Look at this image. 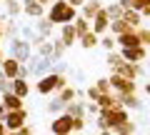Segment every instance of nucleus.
<instances>
[{
    "mask_svg": "<svg viewBox=\"0 0 150 135\" xmlns=\"http://www.w3.org/2000/svg\"><path fill=\"white\" fill-rule=\"evenodd\" d=\"M50 68V60L48 58H38L35 63H33V73H35V75H40V73H45Z\"/></svg>",
    "mask_w": 150,
    "mask_h": 135,
    "instance_id": "1a4fd4ad",
    "label": "nucleus"
},
{
    "mask_svg": "<svg viewBox=\"0 0 150 135\" xmlns=\"http://www.w3.org/2000/svg\"><path fill=\"white\" fill-rule=\"evenodd\" d=\"M108 28V15L105 13H98V18H95V25H93V30L95 33H103Z\"/></svg>",
    "mask_w": 150,
    "mask_h": 135,
    "instance_id": "9d476101",
    "label": "nucleus"
},
{
    "mask_svg": "<svg viewBox=\"0 0 150 135\" xmlns=\"http://www.w3.org/2000/svg\"><path fill=\"white\" fill-rule=\"evenodd\" d=\"M83 43H85V48H93V45H95V33H93V35H83Z\"/></svg>",
    "mask_w": 150,
    "mask_h": 135,
    "instance_id": "2eb2a0df",
    "label": "nucleus"
},
{
    "mask_svg": "<svg viewBox=\"0 0 150 135\" xmlns=\"http://www.w3.org/2000/svg\"><path fill=\"white\" fill-rule=\"evenodd\" d=\"M65 43H68V45L73 43V30H70V28H68V30H65Z\"/></svg>",
    "mask_w": 150,
    "mask_h": 135,
    "instance_id": "f3484780",
    "label": "nucleus"
},
{
    "mask_svg": "<svg viewBox=\"0 0 150 135\" xmlns=\"http://www.w3.org/2000/svg\"><path fill=\"white\" fill-rule=\"evenodd\" d=\"M120 45H125V48H135V45H140V38H138V35H120Z\"/></svg>",
    "mask_w": 150,
    "mask_h": 135,
    "instance_id": "9b49d317",
    "label": "nucleus"
},
{
    "mask_svg": "<svg viewBox=\"0 0 150 135\" xmlns=\"http://www.w3.org/2000/svg\"><path fill=\"white\" fill-rule=\"evenodd\" d=\"M5 105L10 110H20V98L13 95V93H5Z\"/></svg>",
    "mask_w": 150,
    "mask_h": 135,
    "instance_id": "f8f14e48",
    "label": "nucleus"
},
{
    "mask_svg": "<svg viewBox=\"0 0 150 135\" xmlns=\"http://www.w3.org/2000/svg\"><path fill=\"white\" fill-rule=\"evenodd\" d=\"M58 85H63V80H60L58 75H50V78H43V80L38 83V90L45 95V93H50L53 88H58Z\"/></svg>",
    "mask_w": 150,
    "mask_h": 135,
    "instance_id": "7ed1b4c3",
    "label": "nucleus"
},
{
    "mask_svg": "<svg viewBox=\"0 0 150 135\" xmlns=\"http://www.w3.org/2000/svg\"><path fill=\"white\" fill-rule=\"evenodd\" d=\"M28 55H30V50H28L25 40H13V60H25Z\"/></svg>",
    "mask_w": 150,
    "mask_h": 135,
    "instance_id": "20e7f679",
    "label": "nucleus"
},
{
    "mask_svg": "<svg viewBox=\"0 0 150 135\" xmlns=\"http://www.w3.org/2000/svg\"><path fill=\"white\" fill-rule=\"evenodd\" d=\"M70 130H73V118H68V115H65V118H58L53 123V133L55 135H68Z\"/></svg>",
    "mask_w": 150,
    "mask_h": 135,
    "instance_id": "f03ea898",
    "label": "nucleus"
},
{
    "mask_svg": "<svg viewBox=\"0 0 150 135\" xmlns=\"http://www.w3.org/2000/svg\"><path fill=\"white\" fill-rule=\"evenodd\" d=\"M23 120H25V113H23V110H13V113L5 118V125H8L10 130H18V128L23 125Z\"/></svg>",
    "mask_w": 150,
    "mask_h": 135,
    "instance_id": "423d86ee",
    "label": "nucleus"
},
{
    "mask_svg": "<svg viewBox=\"0 0 150 135\" xmlns=\"http://www.w3.org/2000/svg\"><path fill=\"white\" fill-rule=\"evenodd\" d=\"M25 5H28L25 10L30 13V15H40V5H38V0H28Z\"/></svg>",
    "mask_w": 150,
    "mask_h": 135,
    "instance_id": "4468645a",
    "label": "nucleus"
},
{
    "mask_svg": "<svg viewBox=\"0 0 150 135\" xmlns=\"http://www.w3.org/2000/svg\"><path fill=\"white\" fill-rule=\"evenodd\" d=\"M125 58L128 60H140L143 58V50L140 48H125Z\"/></svg>",
    "mask_w": 150,
    "mask_h": 135,
    "instance_id": "ddd939ff",
    "label": "nucleus"
},
{
    "mask_svg": "<svg viewBox=\"0 0 150 135\" xmlns=\"http://www.w3.org/2000/svg\"><path fill=\"white\" fill-rule=\"evenodd\" d=\"M123 5L125 8H135V0H123Z\"/></svg>",
    "mask_w": 150,
    "mask_h": 135,
    "instance_id": "a211bd4d",
    "label": "nucleus"
},
{
    "mask_svg": "<svg viewBox=\"0 0 150 135\" xmlns=\"http://www.w3.org/2000/svg\"><path fill=\"white\" fill-rule=\"evenodd\" d=\"M0 135H5V128H3V125H0Z\"/></svg>",
    "mask_w": 150,
    "mask_h": 135,
    "instance_id": "6ab92c4d",
    "label": "nucleus"
},
{
    "mask_svg": "<svg viewBox=\"0 0 150 135\" xmlns=\"http://www.w3.org/2000/svg\"><path fill=\"white\" fill-rule=\"evenodd\" d=\"M13 95H18V98L28 95V85H25L23 78H15V83H13Z\"/></svg>",
    "mask_w": 150,
    "mask_h": 135,
    "instance_id": "6e6552de",
    "label": "nucleus"
},
{
    "mask_svg": "<svg viewBox=\"0 0 150 135\" xmlns=\"http://www.w3.org/2000/svg\"><path fill=\"white\" fill-rule=\"evenodd\" d=\"M3 75L5 78H20V65H18V60L8 58L5 63H3Z\"/></svg>",
    "mask_w": 150,
    "mask_h": 135,
    "instance_id": "39448f33",
    "label": "nucleus"
},
{
    "mask_svg": "<svg viewBox=\"0 0 150 135\" xmlns=\"http://www.w3.org/2000/svg\"><path fill=\"white\" fill-rule=\"evenodd\" d=\"M40 3H48V0H40Z\"/></svg>",
    "mask_w": 150,
    "mask_h": 135,
    "instance_id": "aec40b11",
    "label": "nucleus"
},
{
    "mask_svg": "<svg viewBox=\"0 0 150 135\" xmlns=\"http://www.w3.org/2000/svg\"><path fill=\"white\" fill-rule=\"evenodd\" d=\"M148 93H150V85H148Z\"/></svg>",
    "mask_w": 150,
    "mask_h": 135,
    "instance_id": "412c9836",
    "label": "nucleus"
},
{
    "mask_svg": "<svg viewBox=\"0 0 150 135\" xmlns=\"http://www.w3.org/2000/svg\"><path fill=\"white\" fill-rule=\"evenodd\" d=\"M112 85L118 88V90H123V93H133V83L125 80V78H118V75H115V78H112Z\"/></svg>",
    "mask_w": 150,
    "mask_h": 135,
    "instance_id": "0eeeda50",
    "label": "nucleus"
},
{
    "mask_svg": "<svg viewBox=\"0 0 150 135\" xmlns=\"http://www.w3.org/2000/svg\"><path fill=\"white\" fill-rule=\"evenodd\" d=\"M73 8L68 5V3H58V5H53V10H50V23H68L73 20Z\"/></svg>",
    "mask_w": 150,
    "mask_h": 135,
    "instance_id": "f257e3e1",
    "label": "nucleus"
},
{
    "mask_svg": "<svg viewBox=\"0 0 150 135\" xmlns=\"http://www.w3.org/2000/svg\"><path fill=\"white\" fill-rule=\"evenodd\" d=\"M112 30H115V33H125V23L115 20V23H112Z\"/></svg>",
    "mask_w": 150,
    "mask_h": 135,
    "instance_id": "dca6fc26",
    "label": "nucleus"
}]
</instances>
